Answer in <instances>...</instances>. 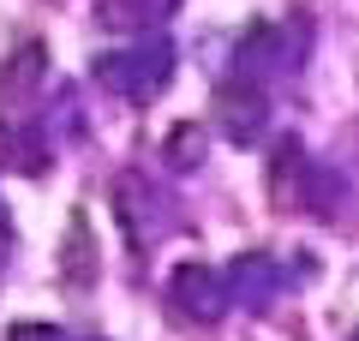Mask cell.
<instances>
[{
  "instance_id": "cell-1",
  "label": "cell",
  "mask_w": 359,
  "mask_h": 341,
  "mask_svg": "<svg viewBox=\"0 0 359 341\" xmlns=\"http://www.w3.org/2000/svg\"><path fill=\"white\" fill-rule=\"evenodd\" d=\"M60 276H66V288H90V276H96V264H90V222L84 215H72V227H66Z\"/></svg>"
},
{
  "instance_id": "cell-2",
  "label": "cell",
  "mask_w": 359,
  "mask_h": 341,
  "mask_svg": "<svg viewBox=\"0 0 359 341\" xmlns=\"http://www.w3.org/2000/svg\"><path fill=\"white\" fill-rule=\"evenodd\" d=\"M174 300L186 305V312H198V317H216V288H210L204 269H180L174 276Z\"/></svg>"
},
{
  "instance_id": "cell-3",
  "label": "cell",
  "mask_w": 359,
  "mask_h": 341,
  "mask_svg": "<svg viewBox=\"0 0 359 341\" xmlns=\"http://www.w3.org/2000/svg\"><path fill=\"white\" fill-rule=\"evenodd\" d=\"M36 84H42V48L25 42V48L13 54V66H6V96H30Z\"/></svg>"
},
{
  "instance_id": "cell-4",
  "label": "cell",
  "mask_w": 359,
  "mask_h": 341,
  "mask_svg": "<svg viewBox=\"0 0 359 341\" xmlns=\"http://www.w3.org/2000/svg\"><path fill=\"white\" fill-rule=\"evenodd\" d=\"M198 156H204V132H198V126H180L174 138H168V162H174V168H192Z\"/></svg>"
},
{
  "instance_id": "cell-5",
  "label": "cell",
  "mask_w": 359,
  "mask_h": 341,
  "mask_svg": "<svg viewBox=\"0 0 359 341\" xmlns=\"http://www.w3.org/2000/svg\"><path fill=\"white\" fill-rule=\"evenodd\" d=\"M138 13H144L138 0H102V18H108V25H138Z\"/></svg>"
},
{
  "instance_id": "cell-6",
  "label": "cell",
  "mask_w": 359,
  "mask_h": 341,
  "mask_svg": "<svg viewBox=\"0 0 359 341\" xmlns=\"http://www.w3.org/2000/svg\"><path fill=\"white\" fill-rule=\"evenodd\" d=\"M6 341H60V335H54V329H42V323H18Z\"/></svg>"
}]
</instances>
